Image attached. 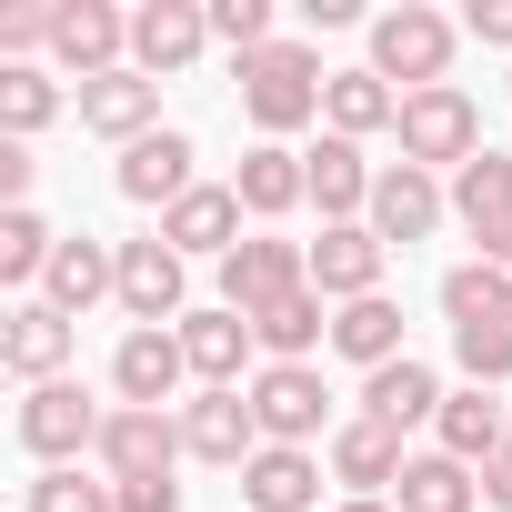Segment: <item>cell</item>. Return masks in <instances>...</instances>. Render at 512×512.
I'll use <instances>...</instances> for the list:
<instances>
[{
  "label": "cell",
  "instance_id": "cell-16",
  "mask_svg": "<svg viewBox=\"0 0 512 512\" xmlns=\"http://www.w3.org/2000/svg\"><path fill=\"white\" fill-rule=\"evenodd\" d=\"M181 452H191V462H251V452H262L251 392H201V402L181 412Z\"/></svg>",
  "mask_w": 512,
  "mask_h": 512
},
{
  "label": "cell",
  "instance_id": "cell-17",
  "mask_svg": "<svg viewBox=\"0 0 512 512\" xmlns=\"http://www.w3.org/2000/svg\"><path fill=\"white\" fill-rule=\"evenodd\" d=\"M372 231H382V241H432V231H442V181L412 171V161H392V171L372 181Z\"/></svg>",
  "mask_w": 512,
  "mask_h": 512
},
{
  "label": "cell",
  "instance_id": "cell-28",
  "mask_svg": "<svg viewBox=\"0 0 512 512\" xmlns=\"http://www.w3.org/2000/svg\"><path fill=\"white\" fill-rule=\"evenodd\" d=\"M502 442H512V412H502V402H492L482 382L442 402V452H452V462H492Z\"/></svg>",
  "mask_w": 512,
  "mask_h": 512
},
{
  "label": "cell",
  "instance_id": "cell-19",
  "mask_svg": "<svg viewBox=\"0 0 512 512\" xmlns=\"http://www.w3.org/2000/svg\"><path fill=\"white\" fill-rule=\"evenodd\" d=\"M332 472L352 482V502H372V492H382V482H402L412 462H402V432L362 412V422H342V432H332Z\"/></svg>",
  "mask_w": 512,
  "mask_h": 512
},
{
  "label": "cell",
  "instance_id": "cell-29",
  "mask_svg": "<svg viewBox=\"0 0 512 512\" xmlns=\"http://www.w3.org/2000/svg\"><path fill=\"white\" fill-rule=\"evenodd\" d=\"M332 352H352L362 372H382V362H402V312L372 292V302H342L332 312Z\"/></svg>",
  "mask_w": 512,
  "mask_h": 512
},
{
  "label": "cell",
  "instance_id": "cell-31",
  "mask_svg": "<svg viewBox=\"0 0 512 512\" xmlns=\"http://www.w3.org/2000/svg\"><path fill=\"white\" fill-rule=\"evenodd\" d=\"M512 312V282L492 272V262H462V272H442V322L452 332H472V322H502Z\"/></svg>",
  "mask_w": 512,
  "mask_h": 512
},
{
  "label": "cell",
  "instance_id": "cell-22",
  "mask_svg": "<svg viewBox=\"0 0 512 512\" xmlns=\"http://www.w3.org/2000/svg\"><path fill=\"white\" fill-rule=\"evenodd\" d=\"M442 402H452V392H442V382H432V362H412V352H402V362H382V372L362 382V412H372V422H392V432H412L422 412L442 422Z\"/></svg>",
  "mask_w": 512,
  "mask_h": 512
},
{
  "label": "cell",
  "instance_id": "cell-35",
  "mask_svg": "<svg viewBox=\"0 0 512 512\" xmlns=\"http://www.w3.org/2000/svg\"><path fill=\"white\" fill-rule=\"evenodd\" d=\"M452 352H462V372L492 392V382L512 372V312H502V322H472V332H452Z\"/></svg>",
  "mask_w": 512,
  "mask_h": 512
},
{
  "label": "cell",
  "instance_id": "cell-21",
  "mask_svg": "<svg viewBox=\"0 0 512 512\" xmlns=\"http://www.w3.org/2000/svg\"><path fill=\"white\" fill-rule=\"evenodd\" d=\"M121 191H131V201H151V211H171L181 191H201V181H191V141H181V131L131 141V151H121Z\"/></svg>",
  "mask_w": 512,
  "mask_h": 512
},
{
  "label": "cell",
  "instance_id": "cell-5",
  "mask_svg": "<svg viewBox=\"0 0 512 512\" xmlns=\"http://www.w3.org/2000/svg\"><path fill=\"white\" fill-rule=\"evenodd\" d=\"M101 422H111V412H91L81 382H41V392H21V452H41L51 472H61L81 442H101Z\"/></svg>",
  "mask_w": 512,
  "mask_h": 512
},
{
  "label": "cell",
  "instance_id": "cell-30",
  "mask_svg": "<svg viewBox=\"0 0 512 512\" xmlns=\"http://www.w3.org/2000/svg\"><path fill=\"white\" fill-rule=\"evenodd\" d=\"M392 492H402L392 512H472V502H482L472 462H452V452H422V462H412V472H402Z\"/></svg>",
  "mask_w": 512,
  "mask_h": 512
},
{
  "label": "cell",
  "instance_id": "cell-8",
  "mask_svg": "<svg viewBox=\"0 0 512 512\" xmlns=\"http://www.w3.org/2000/svg\"><path fill=\"white\" fill-rule=\"evenodd\" d=\"M91 452H101V472H111V482H161V472L181 462V422H171V412H131V402H121V412L101 422V442H91Z\"/></svg>",
  "mask_w": 512,
  "mask_h": 512
},
{
  "label": "cell",
  "instance_id": "cell-44",
  "mask_svg": "<svg viewBox=\"0 0 512 512\" xmlns=\"http://www.w3.org/2000/svg\"><path fill=\"white\" fill-rule=\"evenodd\" d=\"M342 512H392V502H342Z\"/></svg>",
  "mask_w": 512,
  "mask_h": 512
},
{
  "label": "cell",
  "instance_id": "cell-38",
  "mask_svg": "<svg viewBox=\"0 0 512 512\" xmlns=\"http://www.w3.org/2000/svg\"><path fill=\"white\" fill-rule=\"evenodd\" d=\"M462 31H472V41H492V51H512V0H472Z\"/></svg>",
  "mask_w": 512,
  "mask_h": 512
},
{
  "label": "cell",
  "instance_id": "cell-26",
  "mask_svg": "<svg viewBox=\"0 0 512 512\" xmlns=\"http://www.w3.org/2000/svg\"><path fill=\"white\" fill-rule=\"evenodd\" d=\"M181 352H191V372L211 392H231L241 382V352H251V322L241 312H181Z\"/></svg>",
  "mask_w": 512,
  "mask_h": 512
},
{
  "label": "cell",
  "instance_id": "cell-4",
  "mask_svg": "<svg viewBox=\"0 0 512 512\" xmlns=\"http://www.w3.org/2000/svg\"><path fill=\"white\" fill-rule=\"evenodd\" d=\"M312 282V251L302 241H282V231H251L241 251H231V262H221V312H272L282 292H302Z\"/></svg>",
  "mask_w": 512,
  "mask_h": 512
},
{
  "label": "cell",
  "instance_id": "cell-3",
  "mask_svg": "<svg viewBox=\"0 0 512 512\" xmlns=\"http://www.w3.org/2000/svg\"><path fill=\"white\" fill-rule=\"evenodd\" d=\"M392 131H402V161H412V171H442V161L462 171V161H482V111H472L452 81H442V91H412Z\"/></svg>",
  "mask_w": 512,
  "mask_h": 512
},
{
  "label": "cell",
  "instance_id": "cell-15",
  "mask_svg": "<svg viewBox=\"0 0 512 512\" xmlns=\"http://www.w3.org/2000/svg\"><path fill=\"white\" fill-rule=\"evenodd\" d=\"M61 362H71V312L21 302V312H11V332H0V372L41 392V382H61Z\"/></svg>",
  "mask_w": 512,
  "mask_h": 512
},
{
  "label": "cell",
  "instance_id": "cell-41",
  "mask_svg": "<svg viewBox=\"0 0 512 512\" xmlns=\"http://www.w3.org/2000/svg\"><path fill=\"white\" fill-rule=\"evenodd\" d=\"M21 191H31V141H0V201L21 211Z\"/></svg>",
  "mask_w": 512,
  "mask_h": 512
},
{
  "label": "cell",
  "instance_id": "cell-40",
  "mask_svg": "<svg viewBox=\"0 0 512 512\" xmlns=\"http://www.w3.org/2000/svg\"><path fill=\"white\" fill-rule=\"evenodd\" d=\"M121 512H181V482L161 472V482H121Z\"/></svg>",
  "mask_w": 512,
  "mask_h": 512
},
{
  "label": "cell",
  "instance_id": "cell-23",
  "mask_svg": "<svg viewBox=\"0 0 512 512\" xmlns=\"http://www.w3.org/2000/svg\"><path fill=\"white\" fill-rule=\"evenodd\" d=\"M231 191H241V211H262V221H282L292 201H312V171H302V151H282V141H262V151H241V171H231Z\"/></svg>",
  "mask_w": 512,
  "mask_h": 512
},
{
  "label": "cell",
  "instance_id": "cell-37",
  "mask_svg": "<svg viewBox=\"0 0 512 512\" xmlns=\"http://www.w3.org/2000/svg\"><path fill=\"white\" fill-rule=\"evenodd\" d=\"M211 41H231L241 61L272 51V0H211Z\"/></svg>",
  "mask_w": 512,
  "mask_h": 512
},
{
  "label": "cell",
  "instance_id": "cell-27",
  "mask_svg": "<svg viewBox=\"0 0 512 512\" xmlns=\"http://www.w3.org/2000/svg\"><path fill=\"white\" fill-rule=\"evenodd\" d=\"M251 342H262L272 362H302L312 342H332V312H322V292L302 282V292H282L272 312H251Z\"/></svg>",
  "mask_w": 512,
  "mask_h": 512
},
{
  "label": "cell",
  "instance_id": "cell-18",
  "mask_svg": "<svg viewBox=\"0 0 512 512\" xmlns=\"http://www.w3.org/2000/svg\"><path fill=\"white\" fill-rule=\"evenodd\" d=\"M241 492H251V512H312L322 502V462L292 452V442H262L241 462Z\"/></svg>",
  "mask_w": 512,
  "mask_h": 512
},
{
  "label": "cell",
  "instance_id": "cell-34",
  "mask_svg": "<svg viewBox=\"0 0 512 512\" xmlns=\"http://www.w3.org/2000/svg\"><path fill=\"white\" fill-rule=\"evenodd\" d=\"M452 211H462L472 231H482V221H502V211H512V161H502V151L462 161V171H452Z\"/></svg>",
  "mask_w": 512,
  "mask_h": 512
},
{
  "label": "cell",
  "instance_id": "cell-42",
  "mask_svg": "<svg viewBox=\"0 0 512 512\" xmlns=\"http://www.w3.org/2000/svg\"><path fill=\"white\" fill-rule=\"evenodd\" d=\"M482 502H492V512H512V442L482 462Z\"/></svg>",
  "mask_w": 512,
  "mask_h": 512
},
{
  "label": "cell",
  "instance_id": "cell-11",
  "mask_svg": "<svg viewBox=\"0 0 512 512\" xmlns=\"http://www.w3.org/2000/svg\"><path fill=\"white\" fill-rule=\"evenodd\" d=\"M211 41V11H191V0H151V11H131V71H191Z\"/></svg>",
  "mask_w": 512,
  "mask_h": 512
},
{
  "label": "cell",
  "instance_id": "cell-2",
  "mask_svg": "<svg viewBox=\"0 0 512 512\" xmlns=\"http://www.w3.org/2000/svg\"><path fill=\"white\" fill-rule=\"evenodd\" d=\"M372 71L402 81V101H412V91H442V71H452V21L422 11V0L382 11V21H372Z\"/></svg>",
  "mask_w": 512,
  "mask_h": 512
},
{
  "label": "cell",
  "instance_id": "cell-9",
  "mask_svg": "<svg viewBox=\"0 0 512 512\" xmlns=\"http://www.w3.org/2000/svg\"><path fill=\"white\" fill-rule=\"evenodd\" d=\"M322 402H332V392H322L312 362H272L262 382H251V422H262V442H292V452L322 432Z\"/></svg>",
  "mask_w": 512,
  "mask_h": 512
},
{
  "label": "cell",
  "instance_id": "cell-36",
  "mask_svg": "<svg viewBox=\"0 0 512 512\" xmlns=\"http://www.w3.org/2000/svg\"><path fill=\"white\" fill-rule=\"evenodd\" d=\"M31 512H121V482H81V472H41Z\"/></svg>",
  "mask_w": 512,
  "mask_h": 512
},
{
  "label": "cell",
  "instance_id": "cell-43",
  "mask_svg": "<svg viewBox=\"0 0 512 512\" xmlns=\"http://www.w3.org/2000/svg\"><path fill=\"white\" fill-rule=\"evenodd\" d=\"M472 241H482V262H492V272H512V211H502V221H482Z\"/></svg>",
  "mask_w": 512,
  "mask_h": 512
},
{
  "label": "cell",
  "instance_id": "cell-13",
  "mask_svg": "<svg viewBox=\"0 0 512 512\" xmlns=\"http://www.w3.org/2000/svg\"><path fill=\"white\" fill-rule=\"evenodd\" d=\"M151 111H161V81L151 71H101V81H81V131H101V141H151Z\"/></svg>",
  "mask_w": 512,
  "mask_h": 512
},
{
  "label": "cell",
  "instance_id": "cell-1",
  "mask_svg": "<svg viewBox=\"0 0 512 512\" xmlns=\"http://www.w3.org/2000/svg\"><path fill=\"white\" fill-rule=\"evenodd\" d=\"M322 91H332V71H322L302 41H272V51H251V61H241V111L262 121L272 141L302 131V121L322 111Z\"/></svg>",
  "mask_w": 512,
  "mask_h": 512
},
{
  "label": "cell",
  "instance_id": "cell-39",
  "mask_svg": "<svg viewBox=\"0 0 512 512\" xmlns=\"http://www.w3.org/2000/svg\"><path fill=\"white\" fill-rule=\"evenodd\" d=\"M51 41V11H0V51H41Z\"/></svg>",
  "mask_w": 512,
  "mask_h": 512
},
{
  "label": "cell",
  "instance_id": "cell-14",
  "mask_svg": "<svg viewBox=\"0 0 512 512\" xmlns=\"http://www.w3.org/2000/svg\"><path fill=\"white\" fill-rule=\"evenodd\" d=\"M181 372H191L181 332H121V352H111V382H121L131 412H161V402L181 392Z\"/></svg>",
  "mask_w": 512,
  "mask_h": 512
},
{
  "label": "cell",
  "instance_id": "cell-6",
  "mask_svg": "<svg viewBox=\"0 0 512 512\" xmlns=\"http://www.w3.org/2000/svg\"><path fill=\"white\" fill-rule=\"evenodd\" d=\"M382 262H392V241H382L372 221H332V231L312 241V292H322V302H372V292H382Z\"/></svg>",
  "mask_w": 512,
  "mask_h": 512
},
{
  "label": "cell",
  "instance_id": "cell-25",
  "mask_svg": "<svg viewBox=\"0 0 512 512\" xmlns=\"http://www.w3.org/2000/svg\"><path fill=\"white\" fill-rule=\"evenodd\" d=\"M322 111H332V131H342V141H372V131H392V121H402V91H392L382 71H332Z\"/></svg>",
  "mask_w": 512,
  "mask_h": 512
},
{
  "label": "cell",
  "instance_id": "cell-10",
  "mask_svg": "<svg viewBox=\"0 0 512 512\" xmlns=\"http://www.w3.org/2000/svg\"><path fill=\"white\" fill-rule=\"evenodd\" d=\"M121 312H131V332H161V322H181V251L151 231V241H121Z\"/></svg>",
  "mask_w": 512,
  "mask_h": 512
},
{
  "label": "cell",
  "instance_id": "cell-24",
  "mask_svg": "<svg viewBox=\"0 0 512 512\" xmlns=\"http://www.w3.org/2000/svg\"><path fill=\"white\" fill-rule=\"evenodd\" d=\"M302 171H312V201H322L332 221H352V211H372V181H382V171L362 161V141H342V131H332L322 151H302Z\"/></svg>",
  "mask_w": 512,
  "mask_h": 512
},
{
  "label": "cell",
  "instance_id": "cell-33",
  "mask_svg": "<svg viewBox=\"0 0 512 512\" xmlns=\"http://www.w3.org/2000/svg\"><path fill=\"white\" fill-rule=\"evenodd\" d=\"M51 251H61V241H51V221H41L31 201H21V211H0V282H41V272H51Z\"/></svg>",
  "mask_w": 512,
  "mask_h": 512
},
{
  "label": "cell",
  "instance_id": "cell-12",
  "mask_svg": "<svg viewBox=\"0 0 512 512\" xmlns=\"http://www.w3.org/2000/svg\"><path fill=\"white\" fill-rule=\"evenodd\" d=\"M161 241L181 251V262H191V251H211V262H231V251H241V191H221V181L181 191V201L161 211Z\"/></svg>",
  "mask_w": 512,
  "mask_h": 512
},
{
  "label": "cell",
  "instance_id": "cell-32",
  "mask_svg": "<svg viewBox=\"0 0 512 512\" xmlns=\"http://www.w3.org/2000/svg\"><path fill=\"white\" fill-rule=\"evenodd\" d=\"M51 111H61V81H51V71H31V61L0 71V141H31Z\"/></svg>",
  "mask_w": 512,
  "mask_h": 512
},
{
  "label": "cell",
  "instance_id": "cell-20",
  "mask_svg": "<svg viewBox=\"0 0 512 512\" xmlns=\"http://www.w3.org/2000/svg\"><path fill=\"white\" fill-rule=\"evenodd\" d=\"M101 292H121V251H101V241H61V251H51V272H41V302L81 322Z\"/></svg>",
  "mask_w": 512,
  "mask_h": 512
},
{
  "label": "cell",
  "instance_id": "cell-7",
  "mask_svg": "<svg viewBox=\"0 0 512 512\" xmlns=\"http://www.w3.org/2000/svg\"><path fill=\"white\" fill-rule=\"evenodd\" d=\"M121 51H131V21L111 11V0H61V11H51V61H61V71H81V81L131 71Z\"/></svg>",
  "mask_w": 512,
  "mask_h": 512
}]
</instances>
